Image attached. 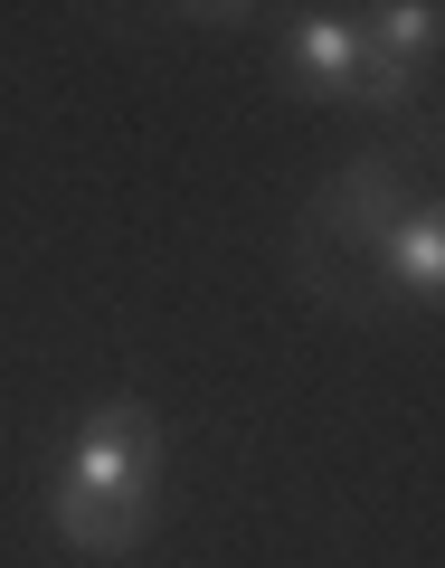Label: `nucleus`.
I'll return each instance as SVG.
<instances>
[{
  "instance_id": "obj_1",
  "label": "nucleus",
  "mask_w": 445,
  "mask_h": 568,
  "mask_svg": "<svg viewBox=\"0 0 445 568\" xmlns=\"http://www.w3.org/2000/svg\"><path fill=\"white\" fill-rule=\"evenodd\" d=\"M67 493H133V484H162V436L142 407H95V417L67 436V465H58Z\"/></svg>"
},
{
  "instance_id": "obj_2",
  "label": "nucleus",
  "mask_w": 445,
  "mask_h": 568,
  "mask_svg": "<svg viewBox=\"0 0 445 568\" xmlns=\"http://www.w3.org/2000/svg\"><path fill=\"white\" fill-rule=\"evenodd\" d=\"M48 521H58L67 549H85V559H123V549H142V530L162 521V484H133V493H48Z\"/></svg>"
},
{
  "instance_id": "obj_3",
  "label": "nucleus",
  "mask_w": 445,
  "mask_h": 568,
  "mask_svg": "<svg viewBox=\"0 0 445 568\" xmlns=\"http://www.w3.org/2000/svg\"><path fill=\"white\" fill-rule=\"evenodd\" d=\"M284 85L313 104L351 95L361 85V20L351 10H304V20H284Z\"/></svg>"
},
{
  "instance_id": "obj_4",
  "label": "nucleus",
  "mask_w": 445,
  "mask_h": 568,
  "mask_svg": "<svg viewBox=\"0 0 445 568\" xmlns=\"http://www.w3.org/2000/svg\"><path fill=\"white\" fill-rule=\"evenodd\" d=\"M436 284H445V219H436V200H417L370 246V294L380 304H436Z\"/></svg>"
},
{
  "instance_id": "obj_5",
  "label": "nucleus",
  "mask_w": 445,
  "mask_h": 568,
  "mask_svg": "<svg viewBox=\"0 0 445 568\" xmlns=\"http://www.w3.org/2000/svg\"><path fill=\"white\" fill-rule=\"evenodd\" d=\"M436 29H445L436 0H388V10H370L361 48H370V58H388V67H417V77H426V58H436Z\"/></svg>"
}]
</instances>
